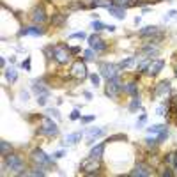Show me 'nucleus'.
Here are the masks:
<instances>
[{
	"instance_id": "1",
	"label": "nucleus",
	"mask_w": 177,
	"mask_h": 177,
	"mask_svg": "<svg viewBox=\"0 0 177 177\" xmlns=\"http://www.w3.org/2000/svg\"><path fill=\"white\" fill-rule=\"evenodd\" d=\"M101 71V76L105 78L106 82L108 80H113V78H119V73H121V67H119V64H101L99 67Z\"/></svg>"
},
{
	"instance_id": "2",
	"label": "nucleus",
	"mask_w": 177,
	"mask_h": 177,
	"mask_svg": "<svg viewBox=\"0 0 177 177\" xmlns=\"http://www.w3.org/2000/svg\"><path fill=\"white\" fill-rule=\"evenodd\" d=\"M122 90V85H121V80L119 78H113V80H108L106 82V87H105V94L110 98V99H117L119 94Z\"/></svg>"
},
{
	"instance_id": "3",
	"label": "nucleus",
	"mask_w": 177,
	"mask_h": 177,
	"mask_svg": "<svg viewBox=\"0 0 177 177\" xmlns=\"http://www.w3.org/2000/svg\"><path fill=\"white\" fill-rule=\"evenodd\" d=\"M101 168V163L98 158H92V156H88L87 160H83L82 163H80V170L83 172V174H96V172Z\"/></svg>"
},
{
	"instance_id": "4",
	"label": "nucleus",
	"mask_w": 177,
	"mask_h": 177,
	"mask_svg": "<svg viewBox=\"0 0 177 177\" xmlns=\"http://www.w3.org/2000/svg\"><path fill=\"white\" fill-rule=\"evenodd\" d=\"M4 166H7L9 170H14L18 174H22L23 170V161L20 156L16 154H9V156H4Z\"/></svg>"
},
{
	"instance_id": "5",
	"label": "nucleus",
	"mask_w": 177,
	"mask_h": 177,
	"mask_svg": "<svg viewBox=\"0 0 177 177\" xmlns=\"http://www.w3.org/2000/svg\"><path fill=\"white\" fill-rule=\"evenodd\" d=\"M41 124H43V127H41V135H46V136H55L57 133H59V127H57V124L53 121H51L50 117H43L41 119Z\"/></svg>"
},
{
	"instance_id": "6",
	"label": "nucleus",
	"mask_w": 177,
	"mask_h": 177,
	"mask_svg": "<svg viewBox=\"0 0 177 177\" xmlns=\"http://www.w3.org/2000/svg\"><path fill=\"white\" fill-rule=\"evenodd\" d=\"M71 76L76 78V80H83L87 76V67H85V64L82 60H76L71 66Z\"/></svg>"
},
{
	"instance_id": "7",
	"label": "nucleus",
	"mask_w": 177,
	"mask_h": 177,
	"mask_svg": "<svg viewBox=\"0 0 177 177\" xmlns=\"http://www.w3.org/2000/svg\"><path fill=\"white\" fill-rule=\"evenodd\" d=\"M131 175H133V177H149V175H152V170H151V166H149V165H144V163H136V165L133 166Z\"/></svg>"
},
{
	"instance_id": "8",
	"label": "nucleus",
	"mask_w": 177,
	"mask_h": 177,
	"mask_svg": "<svg viewBox=\"0 0 177 177\" xmlns=\"http://www.w3.org/2000/svg\"><path fill=\"white\" fill-rule=\"evenodd\" d=\"M53 57H55V60L59 64H66L69 60V50L64 48V46H55L53 48Z\"/></svg>"
},
{
	"instance_id": "9",
	"label": "nucleus",
	"mask_w": 177,
	"mask_h": 177,
	"mask_svg": "<svg viewBox=\"0 0 177 177\" xmlns=\"http://www.w3.org/2000/svg\"><path fill=\"white\" fill-rule=\"evenodd\" d=\"M32 160L36 161V163H39V165H50L51 163V158L46 156L41 149H34L32 151Z\"/></svg>"
},
{
	"instance_id": "10",
	"label": "nucleus",
	"mask_w": 177,
	"mask_h": 177,
	"mask_svg": "<svg viewBox=\"0 0 177 177\" xmlns=\"http://www.w3.org/2000/svg\"><path fill=\"white\" fill-rule=\"evenodd\" d=\"M88 46H90L92 50H96V51H103L106 48V44L101 41L99 36H90V37H88Z\"/></svg>"
},
{
	"instance_id": "11",
	"label": "nucleus",
	"mask_w": 177,
	"mask_h": 177,
	"mask_svg": "<svg viewBox=\"0 0 177 177\" xmlns=\"http://www.w3.org/2000/svg\"><path fill=\"white\" fill-rule=\"evenodd\" d=\"M163 67H165V62L163 60H152L151 62V66L147 67V74H149V76H156V74H158V73L161 71V69H163Z\"/></svg>"
},
{
	"instance_id": "12",
	"label": "nucleus",
	"mask_w": 177,
	"mask_h": 177,
	"mask_svg": "<svg viewBox=\"0 0 177 177\" xmlns=\"http://www.w3.org/2000/svg\"><path fill=\"white\" fill-rule=\"evenodd\" d=\"M168 94H170V83H168V82L158 83L156 92H154V98H163V96H168Z\"/></svg>"
},
{
	"instance_id": "13",
	"label": "nucleus",
	"mask_w": 177,
	"mask_h": 177,
	"mask_svg": "<svg viewBox=\"0 0 177 177\" xmlns=\"http://www.w3.org/2000/svg\"><path fill=\"white\" fill-rule=\"evenodd\" d=\"M32 20L36 23H43V22H46V11H44V7L43 6H37L36 9H34V12H32Z\"/></svg>"
},
{
	"instance_id": "14",
	"label": "nucleus",
	"mask_w": 177,
	"mask_h": 177,
	"mask_svg": "<svg viewBox=\"0 0 177 177\" xmlns=\"http://www.w3.org/2000/svg\"><path fill=\"white\" fill-rule=\"evenodd\" d=\"M43 34V28L41 27H27L20 30V36H41Z\"/></svg>"
},
{
	"instance_id": "15",
	"label": "nucleus",
	"mask_w": 177,
	"mask_h": 177,
	"mask_svg": "<svg viewBox=\"0 0 177 177\" xmlns=\"http://www.w3.org/2000/svg\"><path fill=\"white\" fill-rule=\"evenodd\" d=\"M106 133L105 127H90V129H87V135H88V138L92 140V138H98V136H103Z\"/></svg>"
},
{
	"instance_id": "16",
	"label": "nucleus",
	"mask_w": 177,
	"mask_h": 177,
	"mask_svg": "<svg viewBox=\"0 0 177 177\" xmlns=\"http://www.w3.org/2000/svg\"><path fill=\"white\" fill-rule=\"evenodd\" d=\"M108 11H110V14H112V16L119 18V20H124V16H126V12H124V9H122V7L110 6V7H108Z\"/></svg>"
},
{
	"instance_id": "17",
	"label": "nucleus",
	"mask_w": 177,
	"mask_h": 177,
	"mask_svg": "<svg viewBox=\"0 0 177 177\" xmlns=\"http://www.w3.org/2000/svg\"><path fill=\"white\" fill-rule=\"evenodd\" d=\"M32 90H34V92H36L37 96H41V94H48V88L43 87V83H41V82H32Z\"/></svg>"
},
{
	"instance_id": "18",
	"label": "nucleus",
	"mask_w": 177,
	"mask_h": 177,
	"mask_svg": "<svg viewBox=\"0 0 177 177\" xmlns=\"http://www.w3.org/2000/svg\"><path fill=\"white\" fill-rule=\"evenodd\" d=\"M160 30H158V27H154V25H151V27H145L140 30V36L142 37H147V36H154V34H158Z\"/></svg>"
},
{
	"instance_id": "19",
	"label": "nucleus",
	"mask_w": 177,
	"mask_h": 177,
	"mask_svg": "<svg viewBox=\"0 0 177 177\" xmlns=\"http://www.w3.org/2000/svg\"><path fill=\"white\" fill-rule=\"evenodd\" d=\"M103 149H105V144L96 145V147L90 149V154H88V156H92V158H98V160H99L101 156H103Z\"/></svg>"
},
{
	"instance_id": "20",
	"label": "nucleus",
	"mask_w": 177,
	"mask_h": 177,
	"mask_svg": "<svg viewBox=\"0 0 177 177\" xmlns=\"http://www.w3.org/2000/svg\"><path fill=\"white\" fill-rule=\"evenodd\" d=\"M16 78H18V71L14 69V67H9V69L6 71V80L9 83H14L16 82Z\"/></svg>"
},
{
	"instance_id": "21",
	"label": "nucleus",
	"mask_w": 177,
	"mask_h": 177,
	"mask_svg": "<svg viewBox=\"0 0 177 177\" xmlns=\"http://www.w3.org/2000/svg\"><path fill=\"white\" fill-rule=\"evenodd\" d=\"M80 140H82V131L71 133V135L66 136V144H76V142H80Z\"/></svg>"
},
{
	"instance_id": "22",
	"label": "nucleus",
	"mask_w": 177,
	"mask_h": 177,
	"mask_svg": "<svg viewBox=\"0 0 177 177\" xmlns=\"http://www.w3.org/2000/svg\"><path fill=\"white\" fill-rule=\"evenodd\" d=\"M124 88H126L127 94H131L133 98H135V96H136V92H138V88H136V83H135V82H129Z\"/></svg>"
},
{
	"instance_id": "23",
	"label": "nucleus",
	"mask_w": 177,
	"mask_h": 177,
	"mask_svg": "<svg viewBox=\"0 0 177 177\" xmlns=\"http://www.w3.org/2000/svg\"><path fill=\"white\" fill-rule=\"evenodd\" d=\"M83 59H85V60H94L96 59V50H92V48L85 50L83 51Z\"/></svg>"
},
{
	"instance_id": "24",
	"label": "nucleus",
	"mask_w": 177,
	"mask_h": 177,
	"mask_svg": "<svg viewBox=\"0 0 177 177\" xmlns=\"http://www.w3.org/2000/svg\"><path fill=\"white\" fill-rule=\"evenodd\" d=\"M112 4H113V6H117V7H122V9H124V7H127L129 4H131V0H112Z\"/></svg>"
},
{
	"instance_id": "25",
	"label": "nucleus",
	"mask_w": 177,
	"mask_h": 177,
	"mask_svg": "<svg viewBox=\"0 0 177 177\" xmlns=\"http://www.w3.org/2000/svg\"><path fill=\"white\" fill-rule=\"evenodd\" d=\"M140 108V99L138 96H135V99L131 101V105H129V112H136Z\"/></svg>"
},
{
	"instance_id": "26",
	"label": "nucleus",
	"mask_w": 177,
	"mask_h": 177,
	"mask_svg": "<svg viewBox=\"0 0 177 177\" xmlns=\"http://www.w3.org/2000/svg\"><path fill=\"white\" fill-rule=\"evenodd\" d=\"M135 62H136V57H131V59H126V60H122L121 64H119V67H121V69H124V67L131 66V64H135Z\"/></svg>"
},
{
	"instance_id": "27",
	"label": "nucleus",
	"mask_w": 177,
	"mask_h": 177,
	"mask_svg": "<svg viewBox=\"0 0 177 177\" xmlns=\"http://www.w3.org/2000/svg\"><path fill=\"white\" fill-rule=\"evenodd\" d=\"M0 147H2V156H7V152L11 151V145L7 144L6 140H2V142H0Z\"/></svg>"
},
{
	"instance_id": "28",
	"label": "nucleus",
	"mask_w": 177,
	"mask_h": 177,
	"mask_svg": "<svg viewBox=\"0 0 177 177\" xmlns=\"http://www.w3.org/2000/svg\"><path fill=\"white\" fill-rule=\"evenodd\" d=\"M151 62H152V60H151V59H145V60H144V62H142V64H140V66H138V71L145 73V71H147V67L151 66Z\"/></svg>"
},
{
	"instance_id": "29",
	"label": "nucleus",
	"mask_w": 177,
	"mask_h": 177,
	"mask_svg": "<svg viewBox=\"0 0 177 177\" xmlns=\"http://www.w3.org/2000/svg\"><path fill=\"white\" fill-rule=\"evenodd\" d=\"M166 127L165 126H161V124H156V126H151L149 127V133H161V131H165Z\"/></svg>"
},
{
	"instance_id": "30",
	"label": "nucleus",
	"mask_w": 177,
	"mask_h": 177,
	"mask_svg": "<svg viewBox=\"0 0 177 177\" xmlns=\"http://www.w3.org/2000/svg\"><path fill=\"white\" fill-rule=\"evenodd\" d=\"M175 158H177V154H174V152H170V154H166V158H165L166 165H174V163H175Z\"/></svg>"
},
{
	"instance_id": "31",
	"label": "nucleus",
	"mask_w": 177,
	"mask_h": 177,
	"mask_svg": "<svg viewBox=\"0 0 177 177\" xmlns=\"http://www.w3.org/2000/svg\"><path fill=\"white\" fill-rule=\"evenodd\" d=\"M92 28L94 30H106V25H103L101 22H92Z\"/></svg>"
},
{
	"instance_id": "32",
	"label": "nucleus",
	"mask_w": 177,
	"mask_h": 177,
	"mask_svg": "<svg viewBox=\"0 0 177 177\" xmlns=\"http://www.w3.org/2000/svg\"><path fill=\"white\" fill-rule=\"evenodd\" d=\"M46 99H48V94H41V96H37V103H39L41 106L46 105Z\"/></svg>"
},
{
	"instance_id": "33",
	"label": "nucleus",
	"mask_w": 177,
	"mask_h": 177,
	"mask_svg": "<svg viewBox=\"0 0 177 177\" xmlns=\"http://www.w3.org/2000/svg\"><path fill=\"white\" fill-rule=\"evenodd\" d=\"M144 51H145V53H149V55H156V53H158V48H152V46H145Z\"/></svg>"
},
{
	"instance_id": "34",
	"label": "nucleus",
	"mask_w": 177,
	"mask_h": 177,
	"mask_svg": "<svg viewBox=\"0 0 177 177\" xmlns=\"http://www.w3.org/2000/svg\"><path fill=\"white\" fill-rule=\"evenodd\" d=\"M69 119H71V121H76V119H80V110H76V108H74V110L71 112Z\"/></svg>"
},
{
	"instance_id": "35",
	"label": "nucleus",
	"mask_w": 177,
	"mask_h": 177,
	"mask_svg": "<svg viewBox=\"0 0 177 177\" xmlns=\"http://www.w3.org/2000/svg\"><path fill=\"white\" fill-rule=\"evenodd\" d=\"M48 113H50L51 117H55V119H60V113H59V110H55V108H50Z\"/></svg>"
},
{
	"instance_id": "36",
	"label": "nucleus",
	"mask_w": 177,
	"mask_h": 177,
	"mask_svg": "<svg viewBox=\"0 0 177 177\" xmlns=\"http://www.w3.org/2000/svg\"><path fill=\"white\" fill-rule=\"evenodd\" d=\"M69 37H71V39H83V37H85V32H76V34H71Z\"/></svg>"
},
{
	"instance_id": "37",
	"label": "nucleus",
	"mask_w": 177,
	"mask_h": 177,
	"mask_svg": "<svg viewBox=\"0 0 177 177\" xmlns=\"http://www.w3.org/2000/svg\"><path fill=\"white\" fill-rule=\"evenodd\" d=\"M64 20H66V16H64V14H60V16L53 18V23H55V25H60V23L64 22Z\"/></svg>"
},
{
	"instance_id": "38",
	"label": "nucleus",
	"mask_w": 177,
	"mask_h": 177,
	"mask_svg": "<svg viewBox=\"0 0 177 177\" xmlns=\"http://www.w3.org/2000/svg\"><path fill=\"white\" fill-rule=\"evenodd\" d=\"M90 82H92V85H99V76H98V74H92V76H90Z\"/></svg>"
},
{
	"instance_id": "39",
	"label": "nucleus",
	"mask_w": 177,
	"mask_h": 177,
	"mask_svg": "<svg viewBox=\"0 0 177 177\" xmlns=\"http://www.w3.org/2000/svg\"><path fill=\"white\" fill-rule=\"evenodd\" d=\"M126 140V136H124V135H115V136H112V138H108L106 140V142H112V140Z\"/></svg>"
},
{
	"instance_id": "40",
	"label": "nucleus",
	"mask_w": 177,
	"mask_h": 177,
	"mask_svg": "<svg viewBox=\"0 0 177 177\" xmlns=\"http://www.w3.org/2000/svg\"><path fill=\"white\" fill-rule=\"evenodd\" d=\"M158 115H166V106H160L158 108Z\"/></svg>"
},
{
	"instance_id": "41",
	"label": "nucleus",
	"mask_w": 177,
	"mask_h": 177,
	"mask_svg": "<svg viewBox=\"0 0 177 177\" xmlns=\"http://www.w3.org/2000/svg\"><path fill=\"white\" fill-rule=\"evenodd\" d=\"M96 117L94 115H88V117H82V122H85V124H87V122H90V121H94Z\"/></svg>"
},
{
	"instance_id": "42",
	"label": "nucleus",
	"mask_w": 177,
	"mask_h": 177,
	"mask_svg": "<svg viewBox=\"0 0 177 177\" xmlns=\"http://www.w3.org/2000/svg\"><path fill=\"white\" fill-rule=\"evenodd\" d=\"M23 69H25V71H28V69H30V59H27V60L23 62Z\"/></svg>"
},
{
	"instance_id": "43",
	"label": "nucleus",
	"mask_w": 177,
	"mask_h": 177,
	"mask_svg": "<svg viewBox=\"0 0 177 177\" xmlns=\"http://www.w3.org/2000/svg\"><path fill=\"white\" fill-rule=\"evenodd\" d=\"M62 156H66V151H57L53 154V158H62Z\"/></svg>"
},
{
	"instance_id": "44",
	"label": "nucleus",
	"mask_w": 177,
	"mask_h": 177,
	"mask_svg": "<svg viewBox=\"0 0 177 177\" xmlns=\"http://www.w3.org/2000/svg\"><path fill=\"white\" fill-rule=\"evenodd\" d=\"M145 119H147V117H145V115H142V117H140V121H138V124H136V126H138V127H142V126H144V122H145Z\"/></svg>"
},
{
	"instance_id": "45",
	"label": "nucleus",
	"mask_w": 177,
	"mask_h": 177,
	"mask_svg": "<svg viewBox=\"0 0 177 177\" xmlns=\"http://www.w3.org/2000/svg\"><path fill=\"white\" fill-rule=\"evenodd\" d=\"M145 142H147V145H151V147H152V145H154L156 142H158V140H156V138H147Z\"/></svg>"
},
{
	"instance_id": "46",
	"label": "nucleus",
	"mask_w": 177,
	"mask_h": 177,
	"mask_svg": "<svg viewBox=\"0 0 177 177\" xmlns=\"http://www.w3.org/2000/svg\"><path fill=\"white\" fill-rule=\"evenodd\" d=\"M106 30H110V32H113V30H115V27H113V25H106Z\"/></svg>"
},
{
	"instance_id": "47",
	"label": "nucleus",
	"mask_w": 177,
	"mask_h": 177,
	"mask_svg": "<svg viewBox=\"0 0 177 177\" xmlns=\"http://www.w3.org/2000/svg\"><path fill=\"white\" fill-rule=\"evenodd\" d=\"M163 175H166V177H170V175H172V172H170V170H165V172H163Z\"/></svg>"
}]
</instances>
